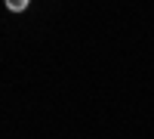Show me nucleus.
I'll list each match as a JSON object with an SVG mask.
<instances>
[{
  "instance_id": "obj_1",
  "label": "nucleus",
  "mask_w": 154,
  "mask_h": 139,
  "mask_svg": "<svg viewBox=\"0 0 154 139\" xmlns=\"http://www.w3.org/2000/svg\"><path fill=\"white\" fill-rule=\"evenodd\" d=\"M6 9L9 12H22V9H28V0H6Z\"/></svg>"
}]
</instances>
